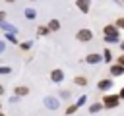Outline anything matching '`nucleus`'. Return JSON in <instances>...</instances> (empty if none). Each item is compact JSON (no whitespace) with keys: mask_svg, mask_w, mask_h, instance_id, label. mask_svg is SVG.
Wrapping results in <instances>:
<instances>
[{"mask_svg":"<svg viewBox=\"0 0 124 116\" xmlns=\"http://www.w3.org/2000/svg\"><path fill=\"white\" fill-rule=\"evenodd\" d=\"M103 33H105V41H107V43H110V44L118 43V31H116L114 25H105V27H103ZM118 44H120V43H118Z\"/></svg>","mask_w":124,"mask_h":116,"instance_id":"1","label":"nucleus"},{"mask_svg":"<svg viewBox=\"0 0 124 116\" xmlns=\"http://www.w3.org/2000/svg\"><path fill=\"white\" fill-rule=\"evenodd\" d=\"M76 39H78L79 43H89V41H93V31H91V29H87V27H83V29H79V31H78Z\"/></svg>","mask_w":124,"mask_h":116,"instance_id":"2","label":"nucleus"},{"mask_svg":"<svg viewBox=\"0 0 124 116\" xmlns=\"http://www.w3.org/2000/svg\"><path fill=\"white\" fill-rule=\"evenodd\" d=\"M120 95H107L105 99H103V104H105V108H116L118 106V102H120Z\"/></svg>","mask_w":124,"mask_h":116,"instance_id":"3","label":"nucleus"},{"mask_svg":"<svg viewBox=\"0 0 124 116\" xmlns=\"http://www.w3.org/2000/svg\"><path fill=\"white\" fill-rule=\"evenodd\" d=\"M76 6H78V10H79V12L87 14V12H89V8H91V0H76Z\"/></svg>","mask_w":124,"mask_h":116,"instance_id":"4","label":"nucleus"},{"mask_svg":"<svg viewBox=\"0 0 124 116\" xmlns=\"http://www.w3.org/2000/svg\"><path fill=\"white\" fill-rule=\"evenodd\" d=\"M50 79H52L54 83H60V81L64 79V72H62L60 68H56V70H52V72H50Z\"/></svg>","mask_w":124,"mask_h":116,"instance_id":"5","label":"nucleus"},{"mask_svg":"<svg viewBox=\"0 0 124 116\" xmlns=\"http://www.w3.org/2000/svg\"><path fill=\"white\" fill-rule=\"evenodd\" d=\"M45 104H46V108H48V110H56L60 102H58V99H56V97H46V99H45Z\"/></svg>","mask_w":124,"mask_h":116,"instance_id":"6","label":"nucleus"},{"mask_svg":"<svg viewBox=\"0 0 124 116\" xmlns=\"http://www.w3.org/2000/svg\"><path fill=\"white\" fill-rule=\"evenodd\" d=\"M103 58H101V54H97V52H91V54H87V58H85V62L87 64H99Z\"/></svg>","mask_w":124,"mask_h":116,"instance_id":"7","label":"nucleus"},{"mask_svg":"<svg viewBox=\"0 0 124 116\" xmlns=\"http://www.w3.org/2000/svg\"><path fill=\"white\" fill-rule=\"evenodd\" d=\"M97 87H99L101 91H107V89L112 87V81H110V79H101V81L97 83Z\"/></svg>","mask_w":124,"mask_h":116,"instance_id":"8","label":"nucleus"},{"mask_svg":"<svg viewBox=\"0 0 124 116\" xmlns=\"http://www.w3.org/2000/svg\"><path fill=\"white\" fill-rule=\"evenodd\" d=\"M110 73H112V75H122V73H124V66L116 62V64L110 68Z\"/></svg>","mask_w":124,"mask_h":116,"instance_id":"9","label":"nucleus"},{"mask_svg":"<svg viewBox=\"0 0 124 116\" xmlns=\"http://www.w3.org/2000/svg\"><path fill=\"white\" fill-rule=\"evenodd\" d=\"M14 93H16V95H19V97H25V95H29V87L19 85V87H16V89H14Z\"/></svg>","mask_w":124,"mask_h":116,"instance_id":"10","label":"nucleus"},{"mask_svg":"<svg viewBox=\"0 0 124 116\" xmlns=\"http://www.w3.org/2000/svg\"><path fill=\"white\" fill-rule=\"evenodd\" d=\"M0 29H4V31H8V33H14V31H16V33H17V29H16V27H14V25H10V23H6V21H4V19H2V21H0Z\"/></svg>","mask_w":124,"mask_h":116,"instance_id":"11","label":"nucleus"},{"mask_svg":"<svg viewBox=\"0 0 124 116\" xmlns=\"http://www.w3.org/2000/svg\"><path fill=\"white\" fill-rule=\"evenodd\" d=\"M25 17H27V19H35V17H37V10L27 8V10H25Z\"/></svg>","mask_w":124,"mask_h":116,"instance_id":"12","label":"nucleus"},{"mask_svg":"<svg viewBox=\"0 0 124 116\" xmlns=\"http://www.w3.org/2000/svg\"><path fill=\"white\" fill-rule=\"evenodd\" d=\"M48 27H50V31H58L60 29V21L58 19H50L48 21Z\"/></svg>","mask_w":124,"mask_h":116,"instance_id":"13","label":"nucleus"},{"mask_svg":"<svg viewBox=\"0 0 124 116\" xmlns=\"http://www.w3.org/2000/svg\"><path fill=\"white\" fill-rule=\"evenodd\" d=\"M74 81H76V85H87V77H83V75H76L74 77Z\"/></svg>","mask_w":124,"mask_h":116,"instance_id":"14","label":"nucleus"},{"mask_svg":"<svg viewBox=\"0 0 124 116\" xmlns=\"http://www.w3.org/2000/svg\"><path fill=\"white\" fill-rule=\"evenodd\" d=\"M103 60H105V62H107V64H108V62H110V60H112V52H110V50H108V48H107V50H105V52H103Z\"/></svg>","mask_w":124,"mask_h":116,"instance_id":"15","label":"nucleus"},{"mask_svg":"<svg viewBox=\"0 0 124 116\" xmlns=\"http://www.w3.org/2000/svg\"><path fill=\"white\" fill-rule=\"evenodd\" d=\"M48 31H50V27H48V25H46V27H45V25H41V27H39V29H37V33H39V35H41V37H43V35H46V33H48Z\"/></svg>","mask_w":124,"mask_h":116,"instance_id":"16","label":"nucleus"},{"mask_svg":"<svg viewBox=\"0 0 124 116\" xmlns=\"http://www.w3.org/2000/svg\"><path fill=\"white\" fill-rule=\"evenodd\" d=\"M103 106H105V104H91V106H89V112H91V114H95V112H99Z\"/></svg>","mask_w":124,"mask_h":116,"instance_id":"17","label":"nucleus"},{"mask_svg":"<svg viewBox=\"0 0 124 116\" xmlns=\"http://www.w3.org/2000/svg\"><path fill=\"white\" fill-rule=\"evenodd\" d=\"M78 108H79V104H78V102H76V104H70V106L66 108V114H74Z\"/></svg>","mask_w":124,"mask_h":116,"instance_id":"18","label":"nucleus"},{"mask_svg":"<svg viewBox=\"0 0 124 116\" xmlns=\"http://www.w3.org/2000/svg\"><path fill=\"white\" fill-rule=\"evenodd\" d=\"M8 73H12V68L10 66H0V75H8Z\"/></svg>","mask_w":124,"mask_h":116,"instance_id":"19","label":"nucleus"},{"mask_svg":"<svg viewBox=\"0 0 124 116\" xmlns=\"http://www.w3.org/2000/svg\"><path fill=\"white\" fill-rule=\"evenodd\" d=\"M31 44H33L31 41H25V43H21V48H23V50H29V48H31Z\"/></svg>","mask_w":124,"mask_h":116,"instance_id":"20","label":"nucleus"},{"mask_svg":"<svg viewBox=\"0 0 124 116\" xmlns=\"http://www.w3.org/2000/svg\"><path fill=\"white\" fill-rule=\"evenodd\" d=\"M6 39H8V41H12V43H17V39H16V35H14V33H8V35H6Z\"/></svg>","mask_w":124,"mask_h":116,"instance_id":"21","label":"nucleus"},{"mask_svg":"<svg viewBox=\"0 0 124 116\" xmlns=\"http://www.w3.org/2000/svg\"><path fill=\"white\" fill-rule=\"evenodd\" d=\"M17 99H19V95H16V93H14V97H10V104H16V102H17Z\"/></svg>","mask_w":124,"mask_h":116,"instance_id":"22","label":"nucleus"},{"mask_svg":"<svg viewBox=\"0 0 124 116\" xmlns=\"http://www.w3.org/2000/svg\"><path fill=\"white\" fill-rule=\"evenodd\" d=\"M85 101H87V97H85V95H81V97H79V99H78V104H79V106H81V104H83V102H85Z\"/></svg>","mask_w":124,"mask_h":116,"instance_id":"23","label":"nucleus"},{"mask_svg":"<svg viewBox=\"0 0 124 116\" xmlns=\"http://www.w3.org/2000/svg\"><path fill=\"white\" fill-rule=\"evenodd\" d=\"M116 27H122V29H124V17H120V19H116Z\"/></svg>","mask_w":124,"mask_h":116,"instance_id":"24","label":"nucleus"},{"mask_svg":"<svg viewBox=\"0 0 124 116\" xmlns=\"http://www.w3.org/2000/svg\"><path fill=\"white\" fill-rule=\"evenodd\" d=\"M116 62H118V64H122V66H124V52H122V54H120V56H118V58H116Z\"/></svg>","mask_w":124,"mask_h":116,"instance_id":"25","label":"nucleus"},{"mask_svg":"<svg viewBox=\"0 0 124 116\" xmlns=\"http://www.w3.org/2000/svg\"><path fill=\"white\" fill-rule=\"evenodd\" d=\"M4 50H6V43H4V41H0V52H4Z\"/></svg>","mask_w":124,"mask_h":116,"instance_id":"26","label":"nucleus"},{"mask_svg":"<svg viewBox=\"0 0 124 116\" xmlns=\"http://www.w3.org/2000/svg\"><path fill=\"white\" fill-rule=\"evenodd\" d=\"M2 19H6V12H0V21Z\"/></svg>","mask_w":124,"mask_h":116,"instance_id":"27","label":"nucleus"},{"mask_svg":"<svg viewBox=\"0 0 124 116\" xmlns=\"http://www.w3.org/2000/svg\"><path fill=\"white\" fill-rule=\"evenodd\" d=\"M118 95H120V97H122V99H124V87H122V89H120V93H118Z\"/></svg>","mask_w":124,"mask_h":116,"instance_id":"28","label":"nucleus"},{"mask_svg":"<svg viewBox=\"0 0 124 116\" xmlns=\"http://www.w3.org/2000/svg\"><path fill=\"white\" fill-rule=\"evenodd\" d=\"M120 48H122V52H124V43H120Z\"/></svg>","mask_w":124,"mask_h":116,"instance_id":"29","label":"nucleus"},{"mask_svg":"<svg viewBox=\"0 0 124 116\" xmlns=\"http://www.w3.org/2000/svg\"><path fill=\"white\" fill-rule=\"evenodd\" d=\"M2 93H4V87H2V85H0V95H2Z\"/></svg>","mask_w":124,"mask_h":116,"instance_id":"30","label":"nucleus"},{"mask_svg":"<svg viewBox=\"0 0 124 116\" xmlns=\"http://www.w3.org/2000/svg\"><path fill=\"white\" fill-rule=\"evenodd\" d=\"M6 2H16V0H6Z\"/></svg>","mask_w":124,"mask_h":116,"instance_id":"31","label":"nucleus"},{"mask_svg":"<svg viewBox=\"0 0 124 116\" xmlns=\"http://www.w3.org/2000/svg\"><path fill=\"white\" fill-rule=\"evenodd\" d=\"M0 108H2V104H0Z\"/></svg>","mask_w":124,"mask_h":116,"instance_id":"32","label":"nucleus"},{"mask_svg":"<svg viewBox=\"0 0 124 116\" xmlns=\"http://www.w3.org/2000/svg\"><path fill=\"white\" fill-rule=\"evenodd\" d=\"M122 2H124V0H122Z\"/></svg>","mask_w":124,"mask_h":116,"instance_id":"33","label":"nucleus"}]
</instances>
